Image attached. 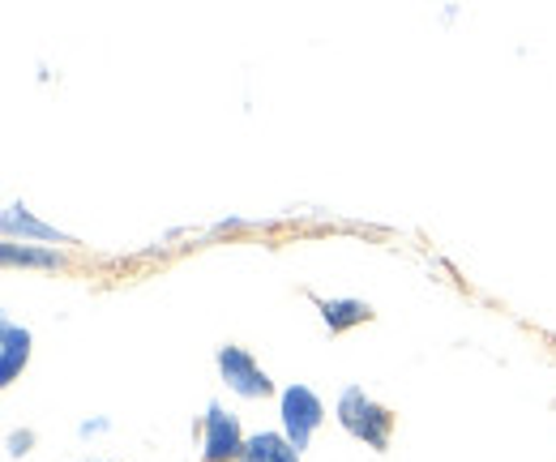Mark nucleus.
Segmentation results:
<instances>
[{
  "instance_id": "20e7f679",
  "label": "nucleus",
  "mask_w": 556,
  "mask_h": 462,
  "mask_svg": "<svg viewBox=\"0 0 556 462\" xmlns=\"http://www.w3.org/2000/svg\"><path fill=\"white\" fill-rule=\"evenodd\" d=\"M240 454H244V433L236 415H227L214 402L206 415V462H240Z\"/></svg>"
},
{
  "instance_id": "7ed1b4c3",
  "label": "nucleus",
  "mask_w": 556,
  "mask_h": 462,
  "mask_svg": "<svg viewBox=\"0 0 556 462\" xmlns=\"http://www.w3.org/2000/svg\"><path fill=\"white\" fill-rule=\"evenodd\" d=\"M218 369L227 390H236L240 398H266L270 395V377L257 369V360L240 347H218Z\"/></svg>"
},
{
  "instance_id": "f257e3e1",
  "label": "nucleus",
  "mask_w": 556,
  "mask_h": 462,
  "mask_svg": "<svg viewBox=\"0 0 556 462\" xmlns=\"http://www.w3.org/2000/svg\"><path fill=\"white\" fill-rule=\"evenodd\" d=\"M339 424L348 428L351 437H359L364 446L386 450V446H390L394 415H390L386 407H377L359 386H351V390H343V398H339Z\"/></svg>"
},
{
  "instance_id": "6e6552de",
  "label": "nucleus",
  "mask_w": 556,
  "mask_h": 462,
  "mask_svg": "<svg viewBox=\"0 0 556 462\" xmlns=\"http://www.w3.org/2000/svg\"><path fill=\"white\" fill-rule=\"evenodd\" d=\"M0 258H4V265H30V270H61L65 265V258L56 253V249H30V245H0Z\"/></svg>"
},
{
  "instance_id": "423d86ee",
  "label": "nucleus",
  "mask_w": 556,
  "mask_h": 462,
  "mask_svg": "<svg viewBox=\"0 0 556 462\" xmlns=\"http://www.w3.org/2000/svg\"><path fill=\"white\" fill-rule=\"evenodd\" d=\"M240 462H300V450L278 433H257V437L244 441Z\"/></svg>"
},
{
  "instance_id": "9d476101",
  "label": "nucleus",
  "mask_w": 556,
  "mask_h": 462,
  "mask_svg": "<svg viewBox=\"0 0 556 462\" xmlns=\"http://www.w3.org/2000/svg\"><path fill=\"white\" fill-rule=\"evenodd\" d=\"M35 437L30 433H22V437H9V454H26V446H30Z\"/></svg>"
},
{
  "instance_id": "0eeeda50",
  "label": "nucleus",
  "mask_w": 556,
  "mask_h": 462,
  "mask_svg": "<svg viewBox=\"0 0 556 462\" xmlns=\"http://www.w3.org/2000/svg\"><path fill=\"white\" fill-rule=\"evenodd\" d=\"M317 309H321L326 326H330L334 334L351 330V326H359V322H368V317H372V309H368V304H359V300H317Z\"/></svg>"
},
{
  "instance_id": "f03ea898",
  "label": "nucleus",
  "mask_w": 556,
  "mask_h": 462,
  "mask_svg": "<svg viewBox=\"0 0 556 462\" xmlns=\"http://www.w3.org/2000/svg\"><path fill=\"white\" fill-rule=\"evenodd\" d=\"M321 420H326V407L317 402L313 390H304V386L282 390V428H287V441L295 450H308V441L321 428Z\"/></svg>"
},
{
  "instance_id": "39448f33",
  "label": "nucleus",
  "mask_w": 556,
  "mask_h": 462,
  "mask_svg": "<svg viewBox=\"0 0 556 462\" xmlns=\"http://www.w3.org/2000/svg\"><path fill=\"white\" fill-rule=\"evenodd\" d=\"M26 360H30V334L4 322V330H0V386H13V377L26 369Z\"/></svg>"
},
{
  "instance_id": "1a4fd4ad",
  "label": "nucleus",
  "mask_w": 556,
  "mask_h": 462,
  "mask_svg": "<svg viewBox=\"0 0 556 462\" xmlns=\"http://www.w3.org/2000/svg\"><path fill=\"white\" fill-rule=\"evenodd\" d=\"M4 232H22V236H35V240H65L56 227H48V223H39L26 205H13L9 214H4Z\"/></svg>"
}]
</instances>
